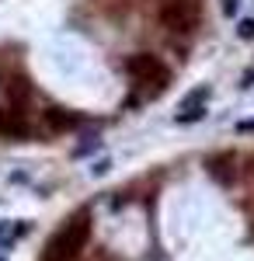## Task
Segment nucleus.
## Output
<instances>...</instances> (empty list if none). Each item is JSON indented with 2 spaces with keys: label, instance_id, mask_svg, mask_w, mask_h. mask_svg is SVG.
<instances>
[{
  "label": "nucleus",
  "instance_id": "f257e3e1",
  "mask_svg": "<svg viewBox=\"0 0 254 261\" xmlns=\"http://www.w3.org/2000/svg\"><path fill=\"white\" fill-rule=\"evenodd\" d=\"M87 237H91V216H87V213H73L70 223H66L56 237L49 241L45 258H49V261H73V258H77V251H84Z\"/></svg>",
  "mask_w": 254,
  "mask_h": 261
},
{
  "label": "nucleus",
  "instance_id": "f03ea898",
  "mask_svg": "<svg viewBox=\"0 0 254 261\" xmlns=\"http://www.w3.org/2000/svg\"><path fill=\"white\" fill-rule=\"evenodd\" d=\"M198 18H202V0H160V7H157L160 28H167L174 35L195 32Z\"/></svg>",
  "mask_w": 254,
  "mask_h": 261
},
{
  "label": "nucleus",
  "instance_id": "7ed1b4c3",
  "mask_svg": "<svg viewBox=\"0 0 254 261\" xmlns=\"http://www.w3.org/2000/svg\"><path fill=\"white\" fill-rule=\"evenodd\" d=\"M125 70H129V77H133L136 84H146V87H150L146 98L160 94V91L167 87V81H171L167 66L157 60L154 53H136V56H129V60H125Z\"/></svg>",
  "mask_w": 254,
  "mask_h": 261
},
{
  "label": "nucleus",
  "instance_id": "20e7f679",
  "mask_svg": "<svg viewBox=\"0 0 254 261\" xmlns=\"http://www.w3.org/2000/svg\"><path fill=\"white\" fill-rule=\"evenodd\" d=\"M234 157L230 153H219V157H209V174H213L216 181H223V185H230V181L237 178V167H234Z\"/></svg>",
  "mask_w": 254,
  "mask_h": 261
},
{
  "label": "nucleus",
  "instance_id": "39448f33",
  "mask_svg": "<svg viewBox=\"0 0 254 261\" xmlns=\"http://www.w3.org/2000/svg\"><path fill=\"white\" fill-rule=\"evenodd\" d=\"M4 91H7V98H11V105H14V108H21V105L28 101V94H32V84L24 81V77H7V84H4Z\"/></svg>",
  "mask_w": 254,
  "mask_h": 261
},
{
  "label": "nucleus",
  "instance_id": "423d86ee",
  "mask_svg": "<svg viewBox=\"0 0 254 261\" xmlns=\"http://www.w3.org/2000/svg\"><path fill=\"white\" fill-rule=\"evenodd\" d=\"M45 125L63 133V129H73V125H77V115H70L66 108H49V112H45Z\"/></svg>",
  "mask_w": 254,
  "mask_h": 261
},
{
  "label": "nucleus",
  "instance_id": "0eeeda50",
  "mask_svg": "<svg viewBox=\"0 0 254 261\" xmlns=\"http://www.w3.org/2000/svg\"><path fill=\"white\" fill-rule=\"evenodd\" d=\"M198 119H206V105H195V108H181V112H177V122H181V125H188V122H198Z\"/></svg>",
  "mask_w": 254,
  "mask_h": 261
},
{
  "label": "nucleus",
  "instance_id": "6e6552de",
  "mask_svg": "<svg viewBox=\"0 0 254 261\" xmlns=\"http://www.w3.org/2000/svg\"><path fill=\"white\" fill-rule=\"evenodd\" d=\"M237 35H240V39H254V18L240 21V24H237Z\"/></svg>",
  "mask_w": 254,
  "mask_h": 261
},
{
  "label": "nucleus",
  "instance_id": "1a4fd4ad",
  "mask_svg": "<svg viewBox=\"0 0 254 261\" xmlns=\"http://www.w3.org/2000/svg\"><path fill=\"white\" fill-rule=\"evenodd\" d=\"M237 7H240V0H223V14H226V18H234Z\"/></svg>",
  "mask_w": 254,
  "mask_h": 261
},
{
  "label": "nucleus",
  "instance_id": "9d476101",
  "mask_svg": "<svg viewBox=\"0 0 254 261\" xmlns=\"http://www.w3.org/2000/svg\"><path fill=\"white\" fill-rule=\"evenodd\" d=\"M108 167H112L108 161H98L94 167H91V174H98V178H101V174H108Z\"/></svg>",
  "mask_w": 254,
  "mask_h": 261
},
{
  "label": "nucleus",
  "instance_id": "9b49d317",
  "mask_svg": "<svg viewBox=\"0 0 254 261\" xmlns=\"http://www.w3.org/2000/svg\"><path fill=\"white\" fill-rule=\"evenodd\" d=\"M0 261H4V258H0Z\"/></svg>",
  "mask_w": 254,
  "mask_h": 261
}]
</instances>
